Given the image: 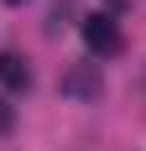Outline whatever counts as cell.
<instances>
[{
  "mask_svg": "<svg viewBox=\"0 0 146 151\" xmlns=\"http://www.w3.org/2000/svg\"><path fill=\"white\" fill-rule=\"evenodd\" d=\"M5 125H11V115H5V104H0V130H5Z\"/></svg>",
  "mask_w": 146,
  "mask_h": 151,
  "instance_id": "cell-3",
  "label": "cell"
},
{
  "mask_svg": "<svg viewBox=\"0 0 146 151\" xmlns=\"http://www.w3.org/2000/svg\"><path fill=\"white\" fill-rule=\"evenodd\" d=\"M5 5H21V0H5Z\"/></svg>",
  "mask_w": 146,
  "mask_h": 151,
  "instance_id": "cell-4",
  "label": "cell"
},
{
  "mask_svg": "<svg viewBox=\"0 0 146 151\" xmlns=\"http://www.w3.org/2000/svg\"><path fill=\"white\" fill-rule=\"evenodd\" d=\"M84 47L94 52V58H115V52H120V26H115L110 11H99V16L84 21Z\"/></svg>",
  "mask_w": 146,
  "mask_h": 151,
  "instance_id": "cell-1",
  "label": "cell"
},
{
  "mask_svg": "<svg viewBox=\"0 0 146 151\" xmlns=\"http://www.w3.org/2000/svg\"><path fill=\"white\" fill-rule=\"evenodd\" d=\"M0 83H5V89H26L31 83V68H26L21 52H0Z\"/></svg>",
  "mask_w": 146,
  "mask_h": 151,
  "instance_id": "cell-2",
  "label": "cell"
}]
</instances>
